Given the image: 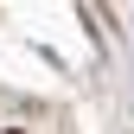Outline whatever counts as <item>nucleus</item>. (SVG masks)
Segmentation results:
<instances>
[{"label": "nucleus", "mask_w": 134, "mask_h": 134, "mask_svg": "<svg viewBox=\"0 0 134 134\" xmlns=\"http://www.w3.org/2000/svg\"><path fill=\"white\" fill-rule=\"evenodd\" d=\"M13 134H19V128H13Z\"/></svg>", "instance_id": "obj_1"}]
</instances>
